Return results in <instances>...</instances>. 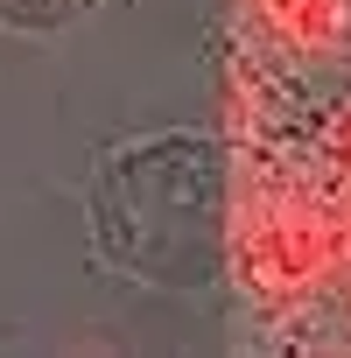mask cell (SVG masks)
<instances>
[{
    "instance_id": "cell-1",
    "label": "cell",
    "mask_w": 351,
    "mask_h": 358,
    "mask_svg": "<svg viewBox=\"0 0 351 358\" xmlns=\"http://www.w3.org/2000/svg\"><path fill=\"white\" fill-rule=\"evenodd\" d=\"M239 281L260 309H302L316 302L344 267V204L330 176L302 169H260L239 197Z\"/></svg>"
},
{
    "instance_id": "cell-2",
    "label": "cell",
    "mask_w": 351,
    "mask_h": 358,
    "mask_svg": "<svg viewBox=\"0 0 351 358\" xmlns=\"http://www.w3.org/2000/svg\"><path fill=\"white\" fill-rule=\"evenodd\" d=\"M253 22L295 57H337L351 43V0H253Z\"/></svg>"
},
{
    "instance_id": "cell-3",
    "label": "cell",
    "mask_w": 351,
    "mask_h": 358,
    "mask_svg": "<svg viewBox=\"0 0 351 358\" xmlns=\"http://www.w3.org/2000/svg\"><path fill=\"white\" fill-rule=\"evenodd\" d=\"M330 183H351V106H344V120H337V134H330Z\"/></svg>"
},
{
    "instance_id": "cell-4",
    "label": "cell",
    "mask_w": 351,
    "mask_h": 358,
    "mask_svg": "<svg viewBox=\"0 0 351 358\" xmlns=\"http://www.w3.org/2000/svg\"><path fill=\"white\" fill-rule=\"evenodd\" d=\"M337 190V204H344V253H351V183H330Z\"/></svg>"
}]
</instances>
